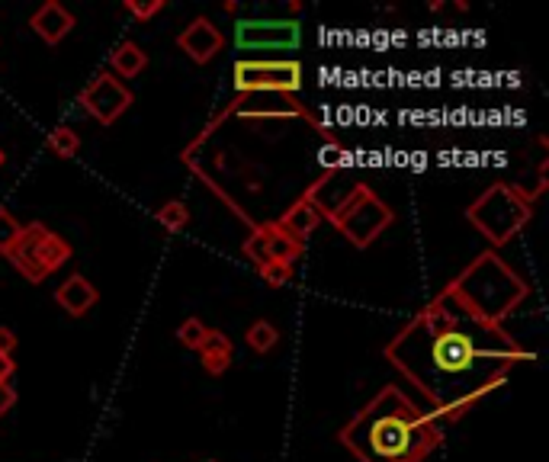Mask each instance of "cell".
Returning <instances> with one entry per match:
<instances>
[{"mask_svg":"<svg viewBox=\"0 0 549 462\" xmlns=\"http://www.w3.org/2000/svg\"><path fill=\"white\" fill-rule=\"evenodd\" d=\"M238 94H299L302 65L296 58H238L232 68Z\"/></svg>","mask_w":549,"mask_h":462,"instance_id":"ba28073f","label":"cell"},{"mask_svg":"<svg viewBox=\"0 0 549 462\" xmlns=\"http://www.w3.org/2000/svg\"><path fill=\"white\" fill-rule=\"evenodd\" d=\"M71 257H74V248L65 238L55 235L45 222H29V225H23L17 248L10 251L7 260L17 267V273L26 283L39 286L49 280L61 264H68Z\"/></svg>","mask_w":549,"mask_h":462,"instance_id":"52a82bcc","label":"cell"},{"mask_svg":"<svg viewBox=\"0 0 549 462\" xmlns=\"http://www.w3.org/2000/svg\"><path fill=\"white\" fill-rule=\"evenodd\" d=\"M225 119H305L315 132L325 135V145L338 142V138H334L322 122L305 110V103H299V97H293V94H238L200 135L193 138V142L187 145V151H200L206 145V138L216 132Z\"/></svg>","mask_w":549,"mask_h":462,"instance_id":"8992f818","label":"cell"},{"mask_svg":"<svg viewBox=\"0 0 549 462\" xmlns=\"http://www.w3.org/2000/svg\"><path fill=\"white\" fill-rule=\"evenodd\" d=\"M20 347V337L13 334L7 325H0V357H13V350Z\"/></svg>","mask_w":549,"mask_h":462,"instance_id":"4316f807","label":"cell"},{"mask_svg":"<svg viewBox=\"0 0 549 462\" xmlns=\"http://www.w3.org/2000/svg\"><path fill=\"white\" fill-rule=\"evenodd\" d=\"M122 7H126L139 23H148L151 17H158V13L164 10V0H126Z\"/></svg>","mask_w":549,"mask_h":462,"instance_id":"d4e9b609","label":"cell"},{"mask_svg":"<svg viewBox=\"0 0 549 462\" xmlns=\"http://www.w3.org/2000/svg\"><path fill=\"white\" fill-rule=\"evenodd\" d=\"M338 443L357 462H427L444 443V424L399 385H383L338 430Z\"/></svg>","mask_w":549,"mask_h":462,"instance_id":"7a4b0ae2","label":"cell"},{"mask_svg":"<svg viewBox=\"0 0 549 462\" xmlns=\"http://www.w3.org/2000/svg\"><path fill=\"white\" fill-rule=\"evenodd\" d=\"M206 325L200 318H187V321H180V328H177V341L180 347H187V350H200V344L206 341Z\"/></svg>","mask_w":549,"mask_h":462,"instance_id":"603a6c76","label":"cell"},{"mask_svg":"<svg viewBox=\"0 0 549 462\" xmlns=\"http://www.w3.org/2000/svg\"><path fill=\"white\" fill-rule=\"evenodd\" d=\"M318 158H322V164H325V174H331V171H341V167H344L347 151H344L341 142H334V145H325Z\"/></svg>","mask_w":549,"mask_h":462,"instance_id":"484cf974","label":"cell"},{"mask_svg":"<svg viewBox=\"0 0 549 462\" xmlns=\"http://www.w3.org/2000/svg\"><path fill=\"white\" fill-rule=\"evenodd\" d=\"M261 231H264V241H267V254H270V260H277V264L293 267L296 260L305 254V241L293 238L277 222H264Z\"/></svg>","mask_w":549,"mask_h":462,"instance_id":"2e32d148","label":"cell"},{"mask_svg":"<svg viewBox=\"0 0 549 462\" xmlns=\"http://www.w3.org/2000/svg\"><path fill=\"white\" fill-rule=\"evenodd\" d=\"M302 42V26L296 20H238L235 45L244 55L296 52Z\"/></svg>","mask_w":549,"mask_h":462,"instance_id":"9c48e42d","label":"cell"},{"mask_svg":"<svg viewBox=\"0 0 549 462\" xmlns=\"http://www.w3.org/2000/svg\"><path fill=\"white\" fill-rule=\"evenodd\" d=\"M322 219H328L338 228L354 248H370V244L395 222V212L366 187V183H350L341 193V199H334L331 206L322 209Z\"/></svg>","mask_w":549,"mask_h":462,"instance_id":"5b68a950","label":"cell"},{"mask_svg":"<svg viewBox=\"0 0 549 462\" xmlns=\"http://www.w3.org/2000/svg\"><path fill=\"white\" fill-rule=\"evenodd\" d=\"M383 357L421 392L440 424H456L533 353L505 325H485L444 286L383 347Z\"/></svg>","mask_w":549,"mask_h":462,"instance_id":"6da1fadb","label":"cell"},{"mask_svg":"<svg viewBox=\"0 0 549 462\" xmlns=\"http://www.w3.org/2000/svg\"><path fill=\"white\" fill-rule=\"evenodd\" d=\"M277 225L283 228V231H289L293 238H299V241H305L312 235V231H318V225H322V212H318V206L312 203L309 196H299L293 206H289L280 219H277Z\"/></svg>","mask_w":549,"mask_h":462,"instance_id":"5bb4252c","label":"cell"},{"mask_svg":"<svg viewBox=\"0 0 549 462\" xmlns=\"http://www.w3.org/2000/svg\"><path fill=\"white\" fill-rule=\"evenodd\" d=\"M447 289L485 325H505L508 315L530 292L524 276H517L505 264V257H498V251H482L472 264L453 276Z\"/></svg>","mask_w":549,"mask_h":462,"instance_id":"3957f363","label":"cell"},{"mask_svg":"<svg viewBox=\"0 0 549 462\" xmlns=\"http://www.w3.org/2000/svg\"><path fill=\"white\" fill-rule=\"evenodd\" d=\"M13 373H17V360H13V357H0V382H10Z\"/></svg>","mask_w":549,"mask_h":462,"instance_id":"f1b7e54d","label":"cell"},{"mask_svg":"<svg viewBox=\"0 0 549 462\" xmlns=\"http://www.w3.org/2000/svg\"><path fill=\"white\" fill-rule=\"evenodd\" d=\"M177 49L187 55L193 65H209V61L225 49V36L209 17H193L177 33Z\"/></svg>","mask_w":549,"mask_h":462,"instance_id":"8fae6325","label":"cell"},{"mask_svg":"<svg viewBox=\"0 0 549 462\" xmlns=\"http://www.w3.org/2000/svg\"><path fill=\"white\" fill-rule=\"evenodd\" d=\"M45 148H49V154H55V158H74V154L81 151V135L74 132L71 126H58L49 132V138H45Z\"/></svg>","mask_w":549,"mask_h":462,"instance_id":"d6986e66","label":"cell"},{"mask_svg":"<svg viewBox=\"0 0 549 462\" xmlns=\"http://www.w3.org/2000/svg\"><path fill=\"white\" fill-rule=\"evenodd\" d=\"M4 161H7V154H4V151H0V167H4Z\"/></svg>","mask_w":549,"mask_h":462,"instance_id":"f546056e","label":"cell"},{"mask_svg":"<svg viewBox=\"0 0 549 462\" xmlns=\"http://www.w3.org/2000/svg\"><path fill=\"white\" fill-rule=\"evenodd\" d=\"M78 103H81L84 113H90L100 126L110 129L113 122L132 106V90L122 84L119 77H113L110 71H103L81 90Z\"/></svg>","mask_w":549,"mask_h":462,"instance_id":"30bf717a","label":"cell"},{"mask_svg":"<svg viewBox=\"0 0 549 462\" xmlns=\"http://www.w3.org/2000/svg\"><path fill=\"white\" fill-rule=\"evenodd\" d=\"M533 203L537 196L517 183H492L466 206V222L492 244V251H498L530 225Z\"/></svg>","mask_w":549,"mask_h":462,"instance_id":"277c9868","label":"cell"},{"mask_svg":"<svg viewBox=\"0 0 549 462\" xmlns=\"http://www.w3.org/2000/svg\"><path fill=\"white\" fill-rule=\"evenodd\" d=\"M257 273H261V280H264L270 289H280V286H286L289 280H293V267L277 264V260H270V264L257 267Z\"/></svg>","mask_w":549,"mask_h":462,"instance_id":"cb8c5ba5","label":"cell"},{"mask_svg":"<svg viewBox=\"0 0 549 462\" xmlns=\"http://www.w3.org/2000/svg\"><path fill=\"white\" fill-rule=\"evenodd\" d=\"M29 26H33V33L45 45H58L61 39H68V33L74 29V13L68 7H61L58 0H45L33 17H29Z\"/></svg>","mask_w":549,"mask_h":462,"instance_id":"7c38bea8","label":"cell"},{"mask_svg":"<svg viewBox=\"0 0 549 462\" xmlns=\"http://www.w3.org/2000/svg\"><path fill=\"white\" fill-rule=\"evenodd\" d=\"M244 341H248V347L254 350V353H270L273 347L280 344V331H277V325H270L267 318H257L254 325L244 331Z\"/></svg>","mask_w":549,"mask_h":462,"instance_id":"ac0fdd59","label":"cell"},{"mask_svg":"<svg viewBox=\"0 0 549 462\" xmlns=\"http://www.w3.org/2000/svg\"><path fill=\"white\" fill-rule=\"evenodd\" d=\"M17 405V389H13L10 382H0V418H4V414Z\"/></svg>","mask_w":549,"mask_h":462,"instance_id":"83f0119b","label":"cell"},{"mask_svg":"<svg viewBox=\"0 0 549 462\" xmlns=\"http://www.w3.org/2000/svg\"><path fill=\"white\" fill-rule=\"evenodd\" d=\"M158 225L167 231V235H180L183 228L190 225V209L180 203V199H171V203H164L158 212H155Z\"/></svg>","mask_w":549,"mask_h":462,"instance_id":"ffe728a7","label":"cell"},{"mask_svg":"<svg viewBox=\"0 0 549 462\" xmlns=\"http://www.w3.org/2000/svg\"><path fill=\"white\" fill-rule=\"evenodd\" d=\"M200 360H203V369L209 376H225L228 373V366H232V337H228L225 331H206V341L200 344Z\"/></svg>","mask_w":549,"mask_h":462,"instance_id":"9a60e30c","label":"cell"},{"mask_svg":"<svg viewBox=\"0 0 549 462\" xmlns=\"http://www.w3.org/2000/svg\"><path fill=\"white\" fill-rule=\"evenodd\" d=\"M55 302L65 308L71 318H84L90 308L100 302V289L90 283L84 273H71L68 280L55 289Z\"/></svg>","mask_w":549,"mask_h":462,"instance_id":"4fadbf2b","label":"cell"},{"mask_svg":"<svg viewBox=\"0 0 549 462\" xmlns=\"http://www.w3.org/2000/svg\"><path fill=\"white\" fill-rule=\"evenodd\" d=\"M241 251H244V257H248L254 267H264V264H270V254H267V241H264V231H261V225H254V228H251V235L244 238Z\"/></svg>","mask_w":549,"mask_h":462,"instance_id":"7402d4cb","label":"cell"},{"mask_svg":"<svg viewBox=\"0 0 549 462\" xmlns=\"http://www.w3.org/2000/svg\"><path fill=\"white\" fill-rule=\"evenodd\" d=\"M23 222L10 209H0V257H10V251L17 248Z\"/></svg>","mask_w":549,"mask_h":462,"instance_id":"44dd1931","label":"cell"},{"mask_svg":"<svg viewBox=\"0 0 549 462\" xmlns=\"http://www.w3.org/2000/svg\"><path fill=\"white\" fill-rule=\"evenodd\" d=\"M145 68H148V52L132 39L119 42L110 55V74L113 77H139Z\"/></svg>","mask_w":549,"mask_h":462,"instance_id":"e0dca14e","label":"cell"}]
</instances>
